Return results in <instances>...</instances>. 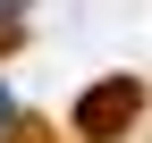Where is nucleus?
<instances>
[{"mask_svg": "<svg viewBox=\"0 0 152 143\" xmlns=\"http://www.w3.org/2000/svg\"><path fill=\"white\" fill-rule=\"evenodd\" d=\"M144 118H152V84L144 76H102L93 93H76V143H127V135H144Z\"/></svg>", "mask_w": 152, "mask_h": 143, "instance_id": "obj_1", "label": "nucleus"}, {"mask_svg": "<svg viewBox=\"0 0 152 143\" xmlns=\"http://www.w3.org/2000/svg\"><path fill=\"white\" fill-rule=\"evenodd\" d=\"M0 143H59V135H51L42 118H9V126H0Z\"/></svg>", "mask_w": 152, "mask_h": 143, "instance_id": "obj_2", "label": "nucleus"}, {"mask_svg": "<svg viewBox=\"0 0 152 143\" xmlns=\"http://www.w3.org/2000/svg\"><path fill=\"white\" fill-rule=\"evenodd\" d=\"M17 42H26V25H17V17H0V59H9Z\"/></svg>", "mask_w": 152, "mask_h": 143, "instance_id": "obj_3", "label": "nucleus"}]
</instances>
